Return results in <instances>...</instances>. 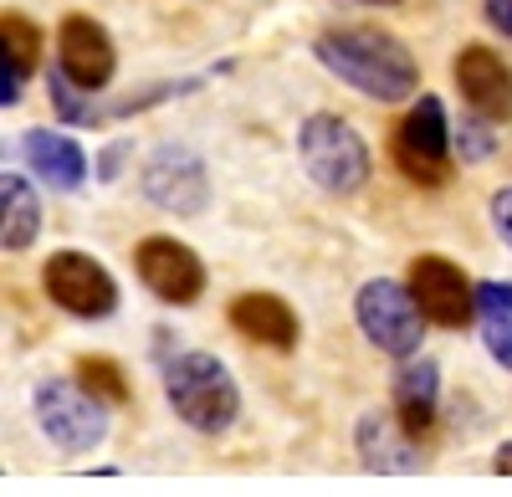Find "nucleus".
<instances>
[{"label": "nucleus", "mask_w": 512, "mask_h": 497, "mask_svg": "<svg viewBox=\"0 0 512 497\" xmlns=\"http://www.w3.org/2000/svg\"><path fill=\"white\" fill-rule=\"evenodd\" d=\"M313 52H318V62H323L333 77H344L349 88H359V93L374 98V103H400V98L415 93V82H420L415 57L400 47L395 36L369 31V26L323 31Z\"/></svg>", "instance_id": "obj_1"}, {"label": "nucleus", "mask_w": 512, "mask_h": 497, "mask_svg": "<svg viewBox=\"0 0 512 497\" xmlns=\"http://www.w3.org/2000/svg\"><path fill=\"white\" fill-rule=\"evenodd\" d=\"M164 395H169V405H175V416L185 426H195L200 436H221L241 410V390L231 380V369L216 354H200V349L169 359Z\"/></svg>", "instance_id": "obj_2"}, {"label": "nucleus", "mask_w": 512, "mask_h": 497, "mask_svg": "<svg viewBox=\"0 0 512 497\" xmlns=\"http://www.w3.org/2000/svg\"><path fill=\"white\" fill-rule=\"evenodd\" d=\"M297 154L328 195H354L369 180V144L338 113H313L297 134Z\"/></svg>", "instance_id": "obj_3"}, {"label": "nucleus", "mask_w": 512, "mask_h": 497, "mask_svg": "<svg viewBox=\"0 0 512 497\" xmlns=\"http://www.w3.org/2000/svg\"><path fill=\"white\" fill-rule=\"evenodd\" d=\"M354 318L364 328V339L390 354V359H415L420 354V339H425V313L420 303L410 298V287L390 282V277H374L359 287L354 298Z\"/></svg>", "instance_id": "obj_4"}, {"label": "nucleus", "mask_w": 512, "mask_h": 497, "mask_svg": "<svg viewBox=\"0 0 512 497\" xmlns=\"http://www.w3.org/2000/svg\"><path fill=\"white\" fill-rule=\"evenodd\" d=\"M31 405H36V421L47 431V441L57 451H67V457H82V451H93L108 436L103 400L88 395L77 380H41Z\"/></svg>", "instance_id": "obj_5"}, {"label": "nucleus", "mask_w": 512, "mask_h": 497, "mask_svg": "<svg viewBox=\"0 0 512 497\" xmlns=\"http://www.w3.org/2000/svg\"><path fill=\"white\" fill-rule=\"evenodd\" d=\"M395 164L405 170V180L415 185H446L451 175V129H446V108L441 98L425 93L395 129Z\"/></svg>", "instance_id": "obj_6"}, {"label": "nucleus", "mask_w": 512, "mask_h": 497, "mask_svg": "<svg viewBox=\"0 0 512 497\" xmlns=\"http://www.w3.org/2000/svg\"><path fill=\"white\" fill-rule=\"evenodd\" d=\"M41 282H47V298L72 318H108L118 308V282L88 252H57L41 267Z\"/></svg>", "instance_id": "obj_7"}, {"label": "nucleus", "mask_w": 512, "mask_h": 497, "mask_svg": "<svg viewBox=\"0 0 512 497\" xmlns=\"http://www.w3.org/2000/svg\"><path fill=\"white\" fill-rule=\"evenodd\" d=\"M410 298L420 303L425 323L436 328H466L477 318V287L466 282V272L451 262V257H415L410 262Z\"/></svg>", "instance_id": "obj_8"}, {"label": "nucleus", "mask_w": 512, "mask_h": 497, "mask_svg": "<svg viewBox=\"0 0 512 497\" xmlns=\"http://www.w3.org/2000/svg\"><path fill=\"white\" fill-rule=\"evenodd\" d=\"M134 267H139L144 287H149L154 298H164V303H195L205 293V262L190 252L185 241H175V236L139 241Z\"/></svg>", "instance_id": "obj_9"}, {"label": "nucleus", "mask_w": 512, "mask_h": 497, "mask_svg": "<svg viewBox=\"0 0 512 497\" xmlns=\"http://www.w3.org/2000/svg\"><path fill=\"white\" fill-rule=\"evenodd\" d=\"M113 62H118L113 41L93 16H67L62 21V31H57V72L72 82V88H82V93L108 88Z\"/></svg>", "instance_id": "obj_10"}, {"label": "nucleus", "mask_w": 512, "mask_h": 497, "mask_svg": "<svg viewBox=\"0 0 512 497\" xmlns=\"http://www.w3.org/2000/svg\"><path fill=\"white\" fill-rule=\"evenodd\" d=\"M456 88H461L466 108L482 113L487 123L512 118V67L492 47H466L456 57Z\"/></svg>", "instance_id": "obj_11"}, {"label": "nucleus", "mask_w": 512, "mask_h": 497, "mask_svg": "<svg viewBox=\"0 0 512 497\" xmlns=\"http://www.w3.org/2000/svg\"><path fill=\"white\" fill-rule=\"evenodd\" d=\"M144 195L175 216H195L205 205V164L190 149H159L144 170Z\"/></svg>", "instance_id": "obj_12"}, {"label": "nucleus", "mask_w": 512, "mask_h": 497, "mask_svg": "<svg viewBox=\"0 0 512 497\" xmlns=\"http://www.w3.org/2000/svg\"><path fill=\"white\" fill-rule=\"evenodd\" d=\"M436 410H441V369H436V359H405L400 375H395V416H400V426L420 441V436H431Z\"/></svg>", "instance_id": "obj_13"}, {"label": "nucleus", "mask_w": 512, "mask_h": 497, "mask_svg": "<svg viewBox=\"0 0 512 497\" xmlns=\"http://www.w3.org/2000/svg\"><path fill=\"white\" fill-rule=\"evenodd\" d=\"M359 457L369 472H420L415 436L400 426V416H384V410H369L359 421Z\"/></svg>", "instance_id": "obj_14"}, {"label": "nucleus", "mask_w": 512, "mask_h": 497, "mask_svg": "<svg viewBox=\"0 0 512 497\" xmlns=\"http://www.w3.org/2000/svg\"><path fill=\"white\" fill-rule=\"evenodd\" d=\"M231 328L246 334L251 344H267V349H292L297 344V313L277 293H241V298H231Z\"/></svg>", "instance_id": "obj_15"}, {"label": "nucleus", "mask_w": 512, "mask_h": 497, "mask_svg": "<svg viewBox=\"0 0 512 497\" xmlns=\"http://www.w3.org/2000/svg\"><path fill=\"white\" fill-rule=\"evenodd\" d=\"M26 149V164L36 170V180H47L52 190H77L88 180V154H82L67 134H52V129H31L21 139Z\"/></svg>", "instance_id": "obj_16"}, {"label": "nucleus", "mask_w": 512, "mask_h": 497, "mask_svg": "<svg viewBox=\"0 0 512 497\" xmlns=\"http://www.w3.org/2000/svg\"><path fill=\"white\" fill-rule=\"evenodd\" d=\"M41 231V205H36V190L31 180L21 175H0V241H6V252H26Z\"/></svg>", "instance_id": "obj_17"}, {"label": "nucleus", "mask_w": 512, "mask_h": 497, "mask_svg": "<svg viewBox=\"0 0 512 497\" xmlns=\"http://www.w3.org/2000/svg\"><path fill=\"white\" fill-rule=\"evenodd\" d=\"M77 385L88 390V395H98L103 405H123L128 400V375H123L113 359H103V354L77 359Z\"/></svg>", "instance_id": "obj_18"}, {"label": "nucleus", "mask_w": 512, "mask_h": 497, "mask_svg": "<svg viewBox=\"0 0 512 497\" xmlns=\"http://www.w3.org/2000/svg\"><path fill=\"white\" fill-rule=\"evenodd\" d=\"M0 36H6V67L11 72H36V62H41V31L26 21V16H6V21H0Z\"/></svg>", "instance_id": "obj_19"}, {"label": "nucleus", "mask_w": 512, "mask_h": 497, "mask_svg": "<svg viewBox=\"0 0 512 497\" xmlns=\"http://www.w3.org/2000/svg\"><path fill=\"white\" fill-rule=\"evenodd\" d=\"M451 139H456L461 159H472V164L492 154V129H487V118H482V113H472V118H461V129H456Z\"/></svg>", "instance_id": "obj_20"}, {"label": "nucleus", "mask_w": 512, "mask_h": 497, "mask_svg": "<svg viewBox=\"0 0 512 497\" xmlns=\"http://www.w3.org/2000/svg\"><path fill=\"white\" fill-rule=\"evenodd\" d=\"M477 318H512V282H477Z\"/></svg>", "instance_id": "obj_21"}, {"label": "nucleus", "mask_w": 512, "mask_h": 497, "mask_svg": "<svg viewBox=\"0 0 512 497\" xmlns=\"http://www.w3.org/2000/svg\"><path fill=\"white\" fill-rule=\"evenodd\" d=\"M482 344L502 369H512V318H482Z\"/></svg>", "instance_id": "obj_22"}, {"label": "nucleus", "mask_w": 512, "mask_h": 497, "mask_svg": "<svg viewBox=\"0 0 512 497\" xmlns=\"http://www.w3.org/2000/svg\"><path fill=\"white\" fill-rule=\"evenodd\" d=\"M492 226H497V236L512 246V185L492 195Z\"/></svg>", "instance_id": "obj_23"}, {"label": "nucleus", "mask_w": 512, "mask_h": 497, "mask_svg": "<svg viewBox=\"0 0 512 497\" xmlns=\"http://www.w3.org/2000/svg\"><path fill=\"white\" fill-rule=\"evenodd\" d=\"M487 21H492L502 36H512V0H487Z\"/></svg>", "instance_id": "obj_24"}, {"label": "nucleus", "mask_w": 512, "mask_h": 497, "mask_svg": "<svg viewBox=\"0 0 512 497\" xmlns=\"http://www.w3.org/2000/svg\"><path fill=\"white\" fill-rule=\"evenodd\" d=\"M492 467H497L502 477H512V441H502V446H497V457H492Z\"/></svg>", "instance_id": "obj_25"}, {"label": "nucleus", "mask_w": 512, "mask_h": 497, "mask_svg": "<svg viewBox=\"0 0 512 497\" xmlns=\"http://www.w3.org/2000/svg\"><path fill=\"white\" fill-rule=\"evenodd\" d=\"M369 6H395V0H369Z\"/></svg>", "instance_id": "obj_26"}]
</instances>
